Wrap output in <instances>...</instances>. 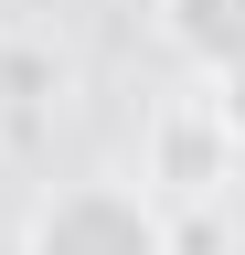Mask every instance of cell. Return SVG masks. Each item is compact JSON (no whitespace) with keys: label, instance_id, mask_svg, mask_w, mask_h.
<instances>
[{"label":"cell","instance_id":"obj_1","mask_svg":"<svg viewBox=\"0 0 245 255\" xmlns=\"http://www.w3.org/2000/svg\"><path fill=\"white\" fill-rule=\"evenodd\" d=\"M21 255H171V213L139 181H64L32 202Z\"/></svg>","mask_w":245,"mask_h":255},{"label":"cell","instance_id":"obj_2","mask_svg":"<svg viewBox=\"0 0 245 255\" xmlns=\"http://www.w3.org/2000/svg\"><path fill=\"white\" fill-rule=\"evenodd\" d=\"M235 170V149H224V128H213V107L203 96H171L160 117H149V170H139V191L160 202V191H213Z\"/></svg>","mask_w":245,"mask_h":255},{"label":"cell","instance_id":"obj_3","mask_svg":"<svg viewBox=\"0 0 245 255\" xmlns=\"http://www.w3.org/2000/svg\"><path fill=\"white\" fill-rule=\"evenodd\" d=\"M149 11H160V43L192 64L203 85L245 75V0H149Z\"/></svg>","mask_w":245,"mask_h":255},{"label":"cell","instance_id":"obj_4","mask_svg":"<svg viewBox=\"0 0 245 255\" xmlns=\"http://www.w3.org/2000/svg\"><path fill=\"white\" fill-rule=\"evenodd\" d=\"M203 107H213V128H224V149L245 159V75H224V85L203 96Z\"/></svg>","mask_w":245,"mask_h":255}]
</instances>
